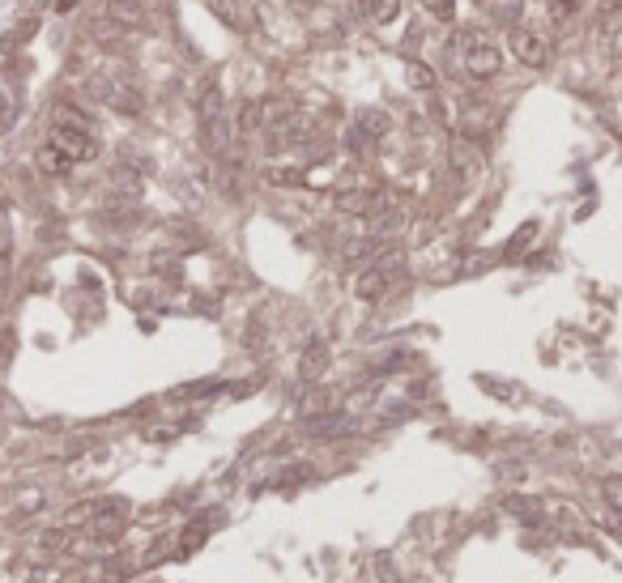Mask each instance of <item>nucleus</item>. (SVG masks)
<instances>
[{
	"label": "nucleus",
	"instance_id": "nucleus-15",
	"mask_svg": "<svg viewBox=\"0 0 622 583\" xmlns=\"http://www.w3.org/2000/svg\"><path fill=\"white\" fill-rule=\"evenodd\" d=\"M503 507H508V511H516V516H529V519H538L541 516V507L533 499H520V494H511L508 502H503Z\"/></svg>",
	"mask_w": 622,
	"mask_h": 583
},
{
	"label": "nucleus",
	"instance_id": "nucleus-5",
	"mask_svg": "<svg viewBox=\"0 0 622 583\" xmlns=\"http://www.w3.org/2000/svg\"><path fill=\"white\" fill-rule=\"evenodd\" d=\"M197 111H200V128L213 124V119H222V85H218V77H209V82L200 85Z\"/></svg>",
	"mask_w": 622,
	"mask_h": 583
},
{
	"label": "nucleus",
	"instance_id": "nucleus-24",
	"mask_svg": "<svg viewBox=\"0 0 622 583\" xmlns=\"http://www.w3.org/2000/svg\"><path fill=\"white\" fill-rule=\"evenodd\" d=\"M597 9H601V13H618L622 0H597Z\"/></svg>",
	"mask_w": 622,
	"mask_h": 583
},
{
	"label": "nucleus",
	"instance_id": "nucleus-1",
	"mask_svg": "<svg viewBox=\"0 0 622 583\" xmlns=\"http://www.w3.org/2000/svg\"><path fill=\"white\" fill-rule=\"evenodd\" d=\"M43 146L56 149L68 166H82V163H94V158H99V137L90 132V124H85L82 115L68 111V107L56 115V124H51Z\"/></svg>",
	"mask_w": 622,
	"mask_h": 583
},
{
	"label": "nucleus",
	"instance_id": "nucleus-23",
	"mask_svg": "<svg viewBox=\"0 0 622 583\" xmlns=\"http://www.w3.org/2000/svg\"><path fill=\"white\" fill-rule=\"evenodd\" d=\"M269 183H298V171H269Z\"/></svg>",
	"mask_w": 622,
	"mask_h": 583
},
{
	"label": "nucleus",
	"instance_id": "nucleus-22",
	"mask_svg": "<svg viewBox=\"0 0 622 583\" xmlns=\"http://www.w3.org/2000/svg\"><path fill=\"white\" fill-rule=\"evenodd\" d=\"M43 550H68V533H43Z\"/></svg>",
	"mask_w": 622,
	"mask_h": 583
},
{
	"label": "nucleus",
	"instance_id": "nucleus-18",
	"mask_svg": "<svg viewBox=\"0 0 622 583\" xmlns=\"http://www.w3.org/2000/svg\"><path fill=\"white\" fill-rule=\"evenodd\" d=\"M533 239H538V222H529V226H524V230H516V239H511V243H508V256H516V252H524V247L533 243Z\"/></svg>",
	"mask_w": 622,
	"mask_h": 583
},
{
	"label": "nucleus",
	"instance_id": "nucleus-20",
	"mask_svg": "<svg viewBox=\"0 0 622 583\" xmlns=\"http://www.w3.org/2000/svg\"><path fill=\"white\" fill-rule=\"evenodd\" d=\"M575 9H580V0H550V17H555V22H567Z\"/></svg>",
	"mask_w": 622,
	"mask_h": 583
},
{
	"label": "nucleus",
	"instance_id": "nucleus-14",
	"mask_svg": "<svg viewBox=\"0 0 622 583\" xmlns=\"http://www.w3.org/2000/svg\"><path fill=\"white\" fill-rule=\"evenodd\" d=\"M311 477H315L311 464H290V469L278 477V486H298V481H311Z\"/></svg>",
	"mask_w": 622,
	"mask_h": 583
},
{
	"label": "nucleus",
	"instance_id": "nucleus-17",
	"mask_svg": "<svg viewBox=\"0 0 622 583\" xmlns=\"http://www.w3.org/2000/svg\"><path fill=\"white\" fill-rule=\"evenodd\" d=\"M345 146H350V154H367V149L376 146V141H371V137H367V132H362L359 124H354V128L345 132Z\"/></svg>",
	"mask_w": 622,
	"mask_h": 583
},
{
	"label": "nucleus",
	"instance_id": "nucleus-12",
	"mask_svg": "<svg viewBox=\"0 0 622 583\" xmlns=\"http://www.w3.org/2000/svg\"><path fill=\"white\" fill-rule=\"evenodd\" d=\"M205 536H209V524H188V533L180 536V553H192L205 545Z\"/></svg>",
	"mask_w": 622,
	"mask_h": 583
},
{
	"label": "nucleus",
	"instance_id": "nucleus-16",
	"mask_svg": "<svg viewBox=\"0 0 622 583\" xmlns=\"http://www.w3.org/2000/svg\"><path fill=\"white\" fill-rule=\"evenodd\" d=\"M601 494H606V502L622 516V477H606L601 481Z\"/></svg>",
	"mask_w": 622,
	"mask_h": 583
},
{
	"label": "nucleus",
	"instance_id": "nucleus-9",
	"mask_svg": "<svg viewBox=\"0 0 622 583\" xmlns=\"http://www.w3.org/2000/svg\"><path fill=\"white\" fill-rule=\"evenodd\" d=\"M39 171H43V175H56V179H60V175H68L73 166H68L51 146H39Z\"/></svg>",
	"mask_w": 622,
	"mask_h": 583
},
{
	"label": "nucleus",
	"instance_id": "nucleus-8",
	"mask_svg": "<svg viewBox=\"0 0 622 583\" xmlns=\"http://www.w3.org/2000/svg\"><path fill=\"white\" fill-rule=\"evenodd\" d=\"M396 9H401V0H367V4H362V17L384 26V22H393L396 17Z\"/></svg>",
	"mask_w": 622,
	"mask_h": 583
},
{
	"label": "nucleus",
	"instance_id": "nucleus-13",
	"mask_svg": "<svg viewBox=\"0 0 622 583\" xmlns=\"http://www.w3.org/2000/svg\"><path fill=\"white\" fill-rule=\"evenodd\" d=\"M405 73H410V85H413V90H435V73H431L426 65H413V60H410V65H405Z\"/></svg>",
	"mask_w": 622,
	"mask_h": 583
},
{
	"label": "nucleus",
	"instance_id": "nucleus-6",
	"mask_svg": "<svg viewBox=\"0 0 622 583\" xmlns=\"http://www.w3.org/2000/svg\"><path fill=\"white\" fill-rule=\"evenodd\" d=\"M324 367H328V345L324 340H311L307 349H303V362H298V375H303V379H320V375H324Z\"/></svg>",
	"mask_w": 622,
	"mask_h": 583
},
{
	"label": "nucleus",
	"instance_id": "nucleus-4",
	"mask_svg": "<svg viewBox=\"0 0 622 583\" xmlns=\"http://www.w3.org/2000/svg\"><path fill=\"white\" fill-rule=\"evenodd\" d=\"M508 43H511V56H516L520 65H529V68H546V60H550L546 39H541L538 31H529V26H511Z\"/></svg>",
	"mask_w": 622,
	"mask_h": 583
},
{
	"label": "nucleus",
	"instance_id": "nucleus-7",
	"mask_svg": "<svg viewBox=\"0 0 622 583\" xmlns=\"http://www.w3.org/2000/svg\"><path fill=\"white\" fill-rule=\"evenodd\" d=\"M107 22H120V26H141L146 13H141V0H107Z\"/></svg>",
	"mask_w": 622,
	"mask_h": 583
},
{
	"label": "nucleus",
	"instance_id": "nucleus-11",
	"mask_svg": "<svg viewBox=\"0 0 622 583\" xmlns=\"http://www.w3.org/2000/svg\"><path fill=\"white\" fill-rule=\"evenodd\" d=\"M388 124H393V119H388V115H384V111H362V115H359V128L367 132L371 141H379V137L388 132Z\"/></svg>",
	"mask_w": 622,
	"mask_h": 583
},
{
	"label": "nucleus",
	"instance_id": "nucleus-3",
	"mask_svg": "<svg viewBox=\"0 0 622 583\" xmlns=\"http://www.w3.org/2000/svg\"><path fill=\"white\" fill-rule=\"evenodd\" d=\"M401 273H405V252H384V256H379L371 269H362V273H359V281H354V294H359L362 303H376V298H384V294H388V286H393Z\"/></svg>",
	"mask_w": 622,
	"mask_h": 583
},
{
	"label": "nucleus",
	"instance_id": "nucleus-21",
	"mask_svg": "<svg viewBox=\"0 0 622 583\" xmlns=\"http://www.w3.org/2000/svg\"><path fill=\"white\" fill-rule=\"evenodd\" d=\"M371 252H376V243H371V239H359V243H350V247H345V260L354 264V260H367Z\"/></svg>",
	"mask_w": 622,
	"mask_h": 583
},
{
	"label": "nucleus",
	"instance_id": "nucleus-10",
	"mask_svg": "<svg viewBox=\"0 0 622 583\" xmlns=\"http://www.w3.org/2000/svg\"><path fill=\"white\" fill-rule=\"evenodd\" d=\"M120 533H124V519L120 516H99L90 524V536H94V541H115Z\"/></svg>",
	"mask_w": 622,
	"mask_h": 583
},
{
	"label": "nucleus",
	"instance_id": "nucleus-19",
	"mask_svg": "<svg viewBox=\"0 0 622 583\" xmlns=\"http://www.w3.org/2000/svg\"><path fill=\"white\" fill-rule=\"evenodd\" d=\"M426 13H435L440 22H448V17H457V0H422Z\"/></svg>",
	"mask_w": 622,
	"mask_h": 583
},
{
	"label": "nucleus",
	"instance_id": "nucleus-25",
	"mask_svg": "<svg viewBox=\"0 0 622 583\" xmlns=\"http://www.w3.org/2000/svg\"><path fill=\"white\" fill-rule=\"evenodd\" d=\"M618 56H622V34H618Z\"/></svg>",
	"mask_w": 622,
	"mask_h": 583
},
{
	"label": "nucleus",
	"instance_id": "nucleus-2",
	"mask_svg": "<svg viewBox=\"0 0 622 583\" xmlns=\"http://www.w3.org/2000/svg\"><path fill=\"white\" fill-rule=\"evenodd\" d=\"M457 48H460V65H465V73H469L474 82H491V77H499V68H503V51H499L494 39L460 34V39H452V51Z\"/></svg>",
	"mask_w": 622,
	"mask_h": 583
}]
</instances>
